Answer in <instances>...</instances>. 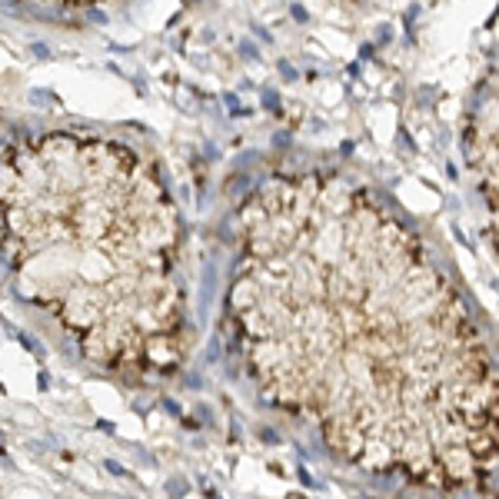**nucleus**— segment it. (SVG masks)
I'll return each mask as SVG.
<instances>
[{
    "instance_id": "nucleus-8",
    "label": "nucleus",
    "mask_w": 499,
    "mask_h": 499,
    "mask_svg": "<svg viewBox=\"0 0 499 499\" xmlns=\"http://www.w3.org/2000/svg\"><path fill=\"white\" fill-rule=\"evenodd\" d=\"M103 469H107L110 476H117V479H126V476H130V469H123L117 459H103Z\"/></svg>"
},
{
    "instance_id": "nucleus-18",
    "label": "nucleus",
    "mask_w": 499,
    "mask_h": 499,
    "mask_svg": "<svg viewBox=\"0 0 499 499\" xmlns=\"http://www.w3.org/2000/svg\"><path fill=\"white\" fill-rule=\"evenodd\" d=\"M293 17H297L300 24H306V10H303V7H293Z\"/></svg>"
},
{
    "instance_id": "nucleus-5",
    "label": "nucleus",
    "mask_w": 499,
    "mask_h": 499,
    "mask_svg": "<svg viewBox=\"0 0 499 499\" xmlns=\"http://www.w3.org/2000/svg\"><path fill=\"white\" fill-rule=\"evenodd\" d=\"M17 343H20V346H24V349H30V353H33V356H37V360H44V356H47V349H44V343H40V340H37V336H30V333H24V329H20V333H17Z\"/></svg>"
},
{
    "instance_id": "nucleus-11",
    "label": "nucleus",
    "mask_w": 499,
    "mask_h": 499,
    "mask_svg": "<svg viewBox=\"0 0 499 499\" xmlns=\"http://www.w3.org/2000/svg\"><path fill=\"white\" fill-rule=\"evenodd\" d=\"M37 390H40V393L50 390V373H47V369H40V373H37Z\"/></svg>"
},
{
    "instance_id": "nucleus-19",
    "label": "nucleus",
    "mask_w": 499,
    "mask_h": 499,
    "mask_svg": "<svg viewBox=\"0 0 499 499\" xmlns=\"http://www.w3.org/2000/svg\"><path fill=\"white\" fill-rule=\"evenodd\" d=\"M33 53H37V57H50V53H47V47H44V44H33Z\"/></svg>"
},
{
    "instance_id": "nucleus-2",
    "label": "nucleus",
    "mask_w": 499,
    "mask_h": 499,
    "mask_svg": "<svg viewBox=\"0 0 499 499\" xmlns=\"http://www.w3.org/2000/svg\"><path fill=\"white\" fill-rule=\"evenodd\" d=\"M0 253L13 290L83 360L123 376L183 366V227L157 167L123 140L53 130L7 146Z\"/></svg>"
},
{
    "instance_id": "nucleus-1",
    "label": "nucleus",
    "mask_w": 499,
    "mask_h": 499,
    "mask_svg": "<svg viewBox=\"0 0 499 499\" xmlns=\"http://www.w3.org/2000/svg\"><path fill=\"white\" fill-rule=\"evenodd\" d=\"M236 220L227 316L260 399L349 466L489 493L499 363L423 236L336 170L273 173Z\"/></svg>"
},
{
    "instance_id": "nucleus-17",
    "label": "nucleus",
    "mask_w": 499,
    "mask_h": 499,
    "mask_svg": "<svg viewBox=\"0 0 499 499\" xmlns=\"http://www.w3.org/2000/svg\"><path fill=\"white\" fill-rule=\"evenodd\" d=\"M240 53H243V57H250V60H256V50H253L250 44H240Z\"/></svg>"
},
{
    "instance_id": "nucleus-9",
    "label": "nucleus",
    "mask_w": 499,
    "mask_h": 499,
    "mask_svg": "<svg viewBox=\"0 0 499 499\" xmlns=\"http://www.w3.org/2000/svg\"><path fill=\"white\" fill-rule=\"evenodd\" d=\"M260 439H263L266 446H276V442H280V433L273 430V426H260Z\"/></svg>"
},
{
    "instance_id": "nucleus-4",
    "label": "nucleus",
    "mask_w": 499,
    "mask_h": 499,
    "mask_svg": "<svg viewBox=\"0 0 499 499\" xmlns=\"http://www.w3.org/2000/svg\"><path fill=\"white\" fill-rule=\"evenodd\" d=\"M7 4H33V7H60V10H77V7H97L107 0H7Z\"/></svg>"
},
{
    "instance_id": "nucleus-14",
    "label": "nucleus",
    "mask_w": 499,
    "mask_h": 499,
    "mask_svg": "<svg viewBox=\"0 0 499 499\" xmlns=\"http://www.w3.org/2000/svg\"><path fill=\"white\" fill-rule=\"evenodd\" d=\"M297 473H300V483H303V486H310V489L316 486V483H313V476H310V473H306V466H300V469H297Z\"/></svg>"
},
{
    "instance_id": "nucleus-10",
    "label": "nucleus",
    "mask_w": 499,
    "mask_h": 499,
    "mask_svg": "<svg viewBox=\"0 0 499 499\" xmlns=\"http://www.w3.org/2000/svg\"><path fill=\"white\" fill-rule=\"evenodd\" d=\"M263 107H270L273 114H276V110H280V97L273 94V90H263Z\"/></svg>"
},
{
    "instance_id": "nucleus-12",
    "label": "nucleus",
    "mask_w": 499,
    "mask_h": 499,
    "mask_svg": "<svg viewBox=\"0 0 499 499\" xmlns=\"http://www.w3.org/2000/svg\"><path fill=\"white\" fill-rule=\"evenodd\" d=\"M97 430H100V433H110V436H114V433H117V423H110V419H97Z\"/></svg>"
},
{
    "instance_id": "nucleus-7",
    "label": "nucleus",
    "mask_w": 499,
    "mask_h": 499,
    "mask_svg": "<svg viewBox=\"0 0 499 499\" xmlns=\"http://www.w3.org/2000/svg\"><path fill=\"white\" fill-rule=\"evenodd\" d=\"M160 406H163V413H170V416H177V419L183 416V406H180L173 396H160Z\"/></svg>"
},
{
    "instance_id": "nucleus-15",
    "label": "nucleus",
    "mask_w": 499,
    "mask_h": 499,
    "mask_svg": "<svg viewBox=\"0 0 499 499\" xmlns=\"http://www.w3.org/2000/svg\"><path fill=\"white\" fill-rule=\"evenodd\" d=\"M280 73H283V80H293V77H297V70H293L290 63L283 60V63H280Z\"/></svg>"
},
{
    "instance_id": "nucleus-20",
    "label": "nucleus",
    "mask_w": 499,
    "mask_h": 499,
    "mask_svg": "<svg viewBox=\"0 0 499 499\" xmlns=\"http://www.w3.org/2000/svg\"><path fill=\"white\" fill-rule=\"evenodd\" d=\"M203 496H207V499H223L220 493H216V489H203Z\"/></svg>"
},
{
    "instance_id": "nucleus-3",
    "label": "nucleus",
    "mask_w": 499,
    "mask_h": 499,
    "mask_svg": "<svg viewBox=\"0 0 499 499\" xmlns=\"http://www.w3.org/2000/svg\"><path fill=\"white\" fill-rule=\"evenodd\" d=\"M463 153L469 167H476V187L486 196L489 207V233L499 247V73L493 80H483L479 110L469 120L463 137Z\"/></svg>"
},
{
    "instance_id": "nucleus-13",
    "label": "nucleus",
    "mask_w": 499,
    "mask_h": 499,
    "mask_svg": "<svg viewBox=\"0 0 499 499\" xmlns=\"http://www.w3.org/2000/svg\"><path fill=\"white\" fill-rule=\"evenodd\" d=\"M196 410H200V419H203V423H213V410H210L207 403H200Z\"/></svg>"
},
{
    "instance_id": "nucleus-6",
    "label": "nucleus",
    "mask_w": 499,
    "mask_h": 499,
    "mask_svg": "<svg viewBox=\"0 0 499 499\" xmlns=\"http://www.w3.org/2000/svg\"><path fill=\"white\" fill-rule=\"evenodd\" d=\"M167 493H170V499H180L183 493H190V483L183 479V476H173V479L167 483Z\"/></svg>"
},
{
    "instance_id": "nucleus-16",
    "label": "nucleus",
    "mask_w": 499,
    "mask_h": 499,
    "mask_svg": "<svg viewBox=\"0 0 499 499\" xmlns=\"http://www.w3.org/2000/svg\"><path fill=\"white\" fill-rule=\"evenodd\" d=\"M183 386H190V390H200V386H203V383H200V376H196V373H190Z\"/></svg>"
}]
</instances>
